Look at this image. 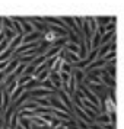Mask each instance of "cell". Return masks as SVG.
<instances>
[{
  "instance_id": "7c38bea8",
  "label": "cell",
  "mask_w": 124,
  "mask_h": 129,
  "mask_svg": "<svg viewBox=\"0 0 124 129\" xmlns=\"http://www.w3.org/2000/svg\"><path fill=\"white\" fill-rule=\"evenodd\" d=\"M35 80V77L32 76V74H26V76H22V77H19V87H26L28 84H29L31 81H34Z\"/></svg>"
},
{
  "instance_id": "5bb4252c",
  "label": "cell",
  "mask_w": 124,
  "mask_h": 129,
  "mask_svg": "<svg viewBox=\"0 0 124 129\" xmlns=\"http://www.w3.org/2000/svg\"><path fill=\"white\" fill-rule=\"evenodd\" d=\"M64 51H67V52H72V54H76V55H79V45L73 44V42H67V44L64 45Z\"/></svg>"
},
{
  "instance_id": "277c9868",
  "label": "cell",
  "mask_w": 124,
  "mask_h": 129,
  "mask_svg": "<svg viewBox=\"0 0 124 129\" xmlns=\"http://www.w3.org/2000/svg\"><path fill=\"white\" fill-rule=\"evenodd\" d=\"M64 62V59L61 57V54H60L59 57H56L50 61V73H60L61 71V65Z\"/></svg>"
},
{
  "instance_id": "4fadbf2b",
  "label": "cell",
  "mask_w": 124,
  "mask_h": 129,
  "mask_svg": "<svg viewBox=\"0 0 124 129\" xmlns=\"http://www.w3.org/2000/svg\"><path fill=\"white\" fill-rule=\"evenodd\" d=\"M73 76L76 77V80L77 83H79V86L80 84H83V81H85V78H86V71H83V70H73Z\"/></svg>"
},
{
  "instance_id": "52a82bcc",
  "label": "cell",
  "mask_w": 124,
  "mask_h": 129,
  "mask_svg": "<svg viewBox=\"0 0 124 129\" xmlns=\"http://www.w3.org/2000/svg\"><path fill=\"white\" fill-rule=\"evenodd\" d=\"M21 65V62H19L18 58H12V61L9 62V65H7V68L5 70V73H6V76H12V74H15V71L18 70V67Z\"/></svg>"
},
{
  "instance_id": "2e32d148",
  "label": "cell",
  "mask_w": 124,
  "mask_h": 129,
  "mask_svg": "<svg viewBox=\"0 0 124 129\" xmlns=\"http://www.w3.org/2000/svg\"><path fill=\"white\" fill-rule=\"evenodd\" d=\"M102 59H105V62H114V61H117V51L110 52L108 55H105Z\"/></svg>"
},
{
  "instance_id": "ac0fdd59",
  "label": "cell",
  "mask_w": 124,
  "mask_h": 129,
  "mask_svg": "<svg viewBox=\"0 0 124 129\" xmlns=\"http://www.w3.org/2000/svg\"><path fill=\"white\" fill-rule=\"evenodd\" d=\"M89 129H102V126H101V125L94 123V125H91V126H89Z\"/></svg>"
},
{
  "instance_id": "30bf717a",
  "label": "cell",
  "mask_w": 124,
  "mask_h": 129,
  "mask_svg": "<svg viewBox=\"0 0 124 129\" xmlns=\"http://www.w3.org/2000/svg\"><path fill=\"white\" fill-rule=\"evenodd\" d=\"M91 39H92V51L99 49V48H101V39H102V35H101L99 32H95Z\"/></svg>"
},
{
  "instance_id": "e0dca14e",
  "label": "cell",
  "mask_w": 124,
  "mask_h": 129,
  "mask_svg": "<svg viewBox=\"0 0 124 129\" xmlns=\"http://www.w3.org/2000/svg\"><path fill=\"white\" fill-rule=\"evenodd\" d=\"M3 90H5V88L0 90V112H2V106H3Z\"/></svg>"
},
{
  "instance_id": "ba28073f",
  "label": "cell",
  "mask_w": 124,
  "mask_h": 129,
  "mask_svg": "<svg viewBox=\"0 0 124 129\" xmlns=\"http://www.w3.org/2000/svg\"><path fill=\"white\" fill-rule=\"evenodd\" d=\"M107 67V62H105V59H102V58H98V59H95L92 64L89 65L86 70L89 71H94V70H102V68H105Z\"/></svg>"
},
{
  "instance_id": "9c48e42d",
  "label": "cell",
  "mask_w": 124,
  "mask_h": 129,
  "mask_svg": "<svg viewBox=\"0 0 124 129\" xmlns=\"http://www.w3.org/2000/svg\"><path fill=\"white\" fill-rule=\"evenodd\" d=\"M22 42H24V35H18L12 42H10V44H9V49H10V51H13V54H15V51H16L21 45H22Z\"/></svg>"
},
{
  "instance_id": "5b68a950",
  "label": "cell",
  "mask_w": 124,
  "mask_h": 129,
  "mask_svg": "<svg viewBox=\"0 0 124 129\" xmlns=\"http://www.w3.org/2000/svg\"><path fill=\"white\" fill-rule=\"evenodd\" d=\"M50 81H51L56 91L63 90V83H61V78H60V73H50Z\"/></svg>"
},
{
  "instance_id": "3957f363",
  "label": "cell",
  "mask_w": 124,
  "mask_h": 129,
  "mask_svg": "<svg viewBox=\"0 0 124 129\" xmlns=\"http://www.w3.org/2000/svg\"><path fill=\"white\" fill-rule=\"evenodd\" d=\"M61 36L57 35L56 32H53L51 29H48L44 35H42V42H45V44H48V45H54L56 42L59 41Z\"/></svg>"
},
{
  "instance_id": "9a60e30c",
  "label": "cell",
  "mask_w": 124,
  "mask_h": 129,
  "mask_svg": "<svg viewBox=\"0 0 124 129\" xmlns=\"http://www.w3.org/2000/svg\"><path fill=\"white\" fill-rule=\"evenodd\" d=\"M96 22H98V25H99V26H107V25L108 23H111L112 22V18L111 16H98V18H96Z\"/></svg>"
},
{
  "instance_id": "8992f818",
  "label": "cell",
  "mask_w": 124,
  "mask_h": 129,
  "mask_svg": "<svg viewBox=\"0 0 124 129\" xmlns=\"http://www.w3.org/2000/svg\"><path fill=\"white\" fill-rule=\"evenodd\" d=\"M104 112H105L107 115H111L114 112H117V105L112 102V99L107 94L105 97V102H104Z\"/></svg>"
},
{
  "instance_id": "6da1fadb",
  "label": "cell",
  "mask_w": 124,
  "mask_h": 129,
  "mask_svg": "<svg viewBox=\"0 0 124 129\" xmlns=\"http://www.w3.org/2000/svg\"><path fill=\"white\" fill-rule=\"evenodd\" d=\"M18 22L21 23L22 29H24V35H28V34H34L35 29H34V25L31 23V19L29 18H16Z\"/></svg>"
},
{
  "instance_id": "7a4b0ae2",
  "label": "cell",
  "mask_w": 124,
  "mask_h": 129,
  "mask_svg": "<svg viewBox=\"0 0 124 129\" xmlns=\"http://www.w3.org/2000/svg\"><path fill=\"white\" fill-rule=\"evenodd\" d=\"M41 38H42V34L35 30L34 34L24 35V42H22V45H28V44H38V42H41Z\"/></svg>"
},
{
  "instance_id": "d6986e66",
  "label": "cell",
  "mask_w": 124,
  "mask_h": 129,
  "mask_svg": "<svg viewBox=\"0 0 124 129\" xmlns=\"http://www.w3.org/2000/svg\"><path fill=\"white\" fill-rule=\"evenodd\" d=\"M5 129H9V128H5Z\"/></svg>"
},
{
  "instance_id": "8fae6325",
  "label": "cell",
  "mask_w": 124,
  "mask_h": 129,
  "mask_svg": "<svg viewBox=\"0 0 124 129\" xmlns=\"http://www.w3.org/2000/svg\"><path fill=\"white\" fill-rule=\"evenodd\" d=\"M86 22H88L89 25V30H91V34L94 35L95 32L98 30V22H96V18H94V16H86Z\"/></svg>"
}]
</instances>
